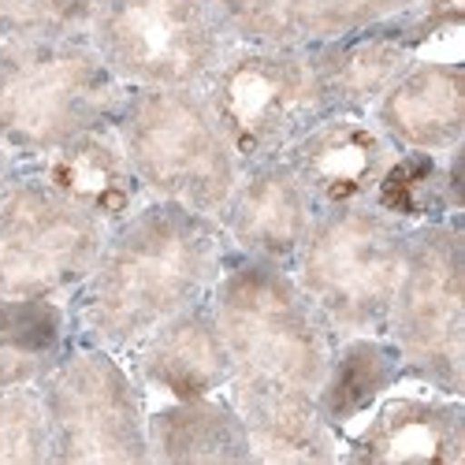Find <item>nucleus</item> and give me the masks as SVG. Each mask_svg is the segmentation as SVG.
Masks as SVG:
<instances>
[{
    "label": "nucleus",
    "instance_id": "nucleus-8",
    "mask_svg": "<svg viewBox=\"0 0 465 465\" xmlns=\"http://www.w3.org/2000/svg\"><path fill=\"white\" fill-rule=\"evenodd\" d=\"M461 231L454 223L429 220L406 239V264L395 291L387 328L395 335L399 361L461 395L465 365V264H461Z\"/></svg>",
    "mask_w": 465,
    "mask_h": 465
},
{
    "label": "nucleus",
    "instance_id": "nucleus-10",
    "mask_svg": "<svg viewBox=\"0 0 465 465\" xmlns=\"http://www.w3.org/2000/svg\"><path fill=\"white\" fill-rule=\"evenodd\" d=\"M45 420L53 461H145V413L124 365L86 351L45 376Z\"/></svg>",
    "mask_w": 465,
    "mask_h": 465
},
{
    "label": "nucleus",
    "instance_id": "nucleus-25",
    "mask_svg": "<svg viewBox=\"0 0 465 465\" xmlns=\"http://www.w3.org/2000/svg\"><path fill=\"white\" fill-rule=\"evenodd\" d=\"M94 15V0H0V42L83 34Z\"/></svg>",
    "mask_w": 465,
    "mask_h": 465
},
{
    "label": "nucleus",
    "instance_id": "nucleus-21",
    "mask_svg": "<svg viewBox=\"0 0 465 465\" xmlns=\"http://www.w3.org/2000/svg\"><path fill=\"white\" fill-rule=\"evenodd\" d=\"M60 346L64 317L49 298H0V391L49 376Z\"/></svg>",
    "mask_w": 465,
    "mask_h": 465
},
{
    "label": "nucleus",
    "instance_id": "nucleus-2",
    "mask_svg": "<svg viewBox=\"0 0 465 465\" xmlns=\"http://www.w3.org/2000/svg\"><path fill=\"white\" fill-rule=\"evenodd\" d=\"M120 104V79L79 34L0 49V145L53 153L101 131Z\"/></svg>",
    "mask_w": 465,
    "mask_h": 465
},
{
    "label": "nucleus",
    "instance_id": "nucleus-24",
    "mask_svg": "<svg viewBox=\"0 0 465 465\" xmlns=\"http://www.w3.org/2000/svg\"><path fill=\"white\" fill-rule=\"evenodd\" d=\"M49 458L53 447L42 399L23 387L0 391V465H34Z\"/></svg>",
    "mask_w": 465,
    "mask_h": 465
},
{
    "label": "nucleus",
    "instance_id": "nucleus-14",
    "mask_svg": "<svg viewBox=\"0 0 465 465\" xmlns=\"http://www.w3.org/2000/svg\"><path fill=\"white\" fill-rule=\"evenodd\" d=\"M383 138L406 149H458L465 131V79L454 64H410L376 101Z\"/></svg>",
    "mask_w": 465,
    "mask_h": 465
},
{
    "label": "nucleus",
    "instance_id": "nucleus-26",
    "mask_svg": "<svg viewBox=\"0 0 465 465\" xmlns=\"http://www.w3.org/2000/svg\"><path fill=\"white\" fill-rule=\"evenodd\" d=\"M8 186V153H5V145H0V190Z\"/></svg>",
    "mask_w": 465,
    "mask_h": 465
},
{
    "label": "nucleus",
    "instance_id": "nucleus-9",
    "mask_svg": "<svg viewBox=\"0 0 465 465\" xmlns=\"http://www.w3.org/2000/svg\"><path fill=\"white\" fill-rule=\"evenodd\" d=\"M101 250V220L49 183L0 190V298H49L86 280Z\"/></svg>",
    "mask_w": 465,
    "mask_h": 465
},
{
    "label": "nucleus",
    "instance_id": "nucleus-16",
    "mask_svg": "<svg viewBox=\"0 0 465 465\" xmlns=\"http://www.w3.org/2000/svg\"><path fill=\"white\" fill-rule=\"evenodd\" d=\"M235 410L246 424L250 450L261 461H331V424L324 420L317 395L280 383L227 380Z\"/></svg>",
    "mask_w": 465,
    "mask_h": 465
},
{
    "label": "nucleus",
    "instance_id": "nucleus-5",
    "mask_svg": "<svg viewBox=\"0 0 465 465\" xmlns=\"http://www.w3.org/2000/svg\"><path fill=\"white\" fill-rule=\"evenodd\" d=\"M406 231L383 209L335 205L313 220L298 250V287L324 324L376 335L387 328L406 264Z\"/></svg>",
    "mask_w": 465,
    "mask_h": 465
},
{
    "label": "nucleus",
    "instance_id": "nucleus-15",
    "mask_svg": "<svg viewBox=\"0 0 465 465\" xmlns=\"http://www.w3.org/2000/svg\"><path fill=\"white\" fill-rule=\"evenodd\" d=\"M309 60H313L324 115H351L383 97V90L413 64V45L406 34L358 30L313 45Z\"/></svg>",
    "mask_w": 465,
    "mask_h": 465
},
{
    "label": "nucleus",
    "instance_id": "nucleus-17",
    "mask_svg": "<svg viewBox=\"0 0 465 465\" xmlns=\"http://www.w3.org/2000/svg\"><path fill=\"white\" fill-rule=\"evenodd\" d=\"M354 458L383 465H454L465 458V413L458 402L391 399L358 436Z\"/></svg>",
    "mask_w": 465,
    "mask_h": 465
},
{
    "label": "nucleus",
    "instance_id": "nucleus-6",
    "mask_svg": "<svg viewBox=\"0 0 465 465\" xmlns=\"http://www.w3.org/2000/svg\"><path fill=\"white\" fill-rule=\"evenodd\" d=\"M94 49L138 90L202 86L223 60L213 0H94Z\"/></svg>",
    "mask_w": 465,
    "mask_h": 465
},
{
    "label": "nucleus",
    "instance_id": "nucleus-4",
    "mask_svg": "<svg viewBox=\"0 0 465 465\" xmlns=\"http://www.w3.org/2000/svg\"><path fill=\"white\" fill-rule=\"evenodd\" d=\"M120 142L138 183L193 213H223L239 183L242 161L198 86L138 90L120 112Z\"/></svg>",
    "mask_w": 465,
    "mask_h": 465
},
{
    "label": "nucleus",
    "instance_id": "nucleus-7",
    "mask_svg": "<svg viewBox=\"0 0 465 465\" xmlns=\"http://www.w3.org/2000/svg\"><path fill=\"white\" fill-rule=\"evenodd\" d=\"M239 161H276L317 120L324 104L309 49L250 45L223 53L205 90Z\"/></svg>",
    "mask_w": 465,
    "mask_h": 465
},
{
    "label": "nucleus",
    "instance_id": "nucleus-23",
    "mask_svg": "<svg viewBox=\"0 0 465 465\" xmlns=\"http://www.w3.org/2000/svg\"><path fill=\"white\" fill-rule=\"evenodd\" d=\"M372 193L376 209L395 220H440V213L450 209L447 172L436 164L432 153L420 149H410L406 157L387 164Z\"/></svg>",
    "mask_w": 465,
    "mask_h": 465
},
{
    "label": "nucleus",
    "instance_id": "nucleus-12",
    "mask_svg": "<svg viewBox=\"0 0 465 465\" xmlns=\"http://www.w3.org/2000/svg\"><path fill=\"white\" fill-rule=\"evenodd\" d=\"M313 202L335 209L354 205L376 190L383 168L391 164L387 138L354 115H324L283 153Z\"/></svg>",
    "mask_w": 465,
    "mask_h": 465
},
{
    "label": "nucleus",
    "instance_id": "nucleus-18",
    "mask_svg": "<svg viewBox=\"0 0 465 465\" xmlns=\"http://www.w3.org/2000/svg\"><path fill=\"white\" fill-rule=\"evenodd\" d=\"M142 372L175 399H205L223 387L231 380V358L213 313L190 305L153 328L142 346Z\"/></svg>",
    "mask_w": 465,
    "mask_h": 465
},
{
    "label": "nucleus",
    "instance_id": "nucleus-22",
    "mask_svg": "<svg viewBox=\"0 0 465 465\" xmlns=\"http://www.w3.org/2000/svg\"><path fill=\"white\" fill-rule=\"evenodd\" d=\"M399 351L372 335H358L331 354L324 380L317 387V406L328 424H346L365 413L399 376Z\"/></svg>",
    "mask_w": 465,
    "mask_h": 465
},
{
    "label": "nucleus",
    "instance_id": "nucleus-13",
    "mask_svg": "<svg viewBox=\"0 0 465 465\" xmlns=\"http://www.w3.org/2000/svg\"><path fill=\"white\" fill-rule=\"evenodd\" d=\"M223 223L250 257L280 264L298 257L313 227V198L283 157L261 161L250 175H239L223 205Z\"/></svg>",
    "mask_w": 465,
    "mask_h": 465
},
{
    "label": "nucleus",
    "instance_id": "nucleus-1",
    "mask_svg": "<svg viewBox=\"0 0 465 465\" xmlns=\"http://www.w3.org/2000/svg\"><path fill=\"white\" fill-rule=\"evenodd\" d=\"M220 235L205 213L175 202L131 216L90 272L86 317L104 342H138L216 283Z\"/></svg>",
    "mask_w": 465,
    "mask_h": 465
},
{
    "label": "nucleus",
    "instance_id": "nucleus-11",
    "mask_svg": "<svg viewBox=\"0 0 465 465\" xmlns=\"http://www.w3.org/2000/svg\"><path fill=\"white\" fill-rule=\"evenodd\" d=\"M420 0H213L223 34L246 45L313 49L413 12Z\"/></svg>",
    "mask_w": 465,
    "mask_h": 465
},
{
    "label": "nucleus",
    "instance_id": "nucleus-19",
    "mask_svg": "<svg viewBox=\"0 0 465 465\" xmlns=\"http://www.w3.org/2000/svg\"><path fill=\"white\" fill-rule=\"evenodd\" d=\"M45 183L101 223L127 216L138 193V175L124 153V142H112L101 131L53 149Z\"/></svg>",
    "mask_w": 465,
    "mask_h": 465
},
{
    "label": "nucleus",
    "instance_id": "nucleus-3",
    "mask_svg": "<svg viewBox=\"0 0 465 465\" xmlns=\"http://www.w3.org/2000/svg\"><path fill=\"white\" fill-rule=\"evenodd\" d=\"M213 321L231 358V380L280 383L317 395L331 361L328 324L272 261H246L216 283Z\"/></svg>",
    "mask_w": 465,
    "mask_h": 465
},
{
    "label": "nucleus",
    "instance_id": "nucleus-20",
    "mask_svg": "<svg viewBox=\"0 0 465 465\" xmlns=\"http://www.w3.org/2000/svg\"><path fill=\"white\" fill-rule=\"evenodd\" d=\"M149 458L157 461H250V436L235 406L179 399L145 420Z\"/></svg>",
    "mask_w": 465,
    "mask_h": 465
}]
</instances>
